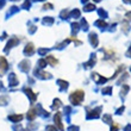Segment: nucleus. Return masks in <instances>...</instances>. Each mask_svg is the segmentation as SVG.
<instances>
[{"instance_id":"7","label":"nucleus","mask_w":131,"mask_h":131,"mask_svg":"<svg viewBox=\"0 0 131 131\" xmlns=\"http://www.w3.org/2000/svg\"><path fill=\"white\" fill-rule=\"evenodd\" d=\"M29 113H30V114H29V118H30V119H32V118L36 116V114H35V110H31Z\"/></svg>"},{"instance_id":"9","label":"nucleus","mask_w":131,"mask_h":131,"mask_svg":"<svg viewBox=\"0 0 131 131\" xmlns=\"http://www.w3.org/2000/svg\"><path fill=\"white\" fill-rule=\"evenodd\" d=\"M48 130H49V131H56V129L51 128V126H49V128H48Z\"/></svg>"},{"instance_id":"5","label":"nucleus","mask_w":131,"mask_h":131,"mask_svg":"<svg viewBox=\"0 0 131 131\" xmlns=\"http://www.w3.org/2000/svg\"><path fill=\"white\" fill-rule=\"evenodd\" d=\"M21 118H23V116H11L10 119L13 122H18V121H21Z\"/></svg>"},{"instance_id":"4","label":"nucleus","mask_w":131,"mask_h":131,"mask_svg":"<svg viewBox=\"0 0 131 131\" xmlns=\"http://www.w3.org/2000/svg\"><path fill=\"white\" fill-rule=\"evenodd\" d=\"M45 60H47V61H48L49 63H51L52 66L57 64V60H55V59H54V57H51V55H50V56H48V57H47V59H45Z\"/></svg>"},{"instance_id":"3","label":"nucleus","mask_w":131,"mask_h":131,"mask_svg":"<svg viewBox=\"0 0 131 131\" xmlns=\"http://www.w3.org/2000/svg\"><path fill=\"white\" fill-rule=\"evenodd\" d=\"M55 123L59 125V128L61 129V130H63V126H62V123H61V119H60V114L59 113L55 116Z\"/></svg>"},{"instance_id":"2","label":"nucleus","mask_w":131,"mask_h":131,"mask_svg":"<svg viewBox=\"0 0 131 131\" xmlns=\"http://www.w3.org/2000/svg\"><path fill=\"white\" fill-rule=\"evenodd\" d=\"M7 66H8V64H7V61L4 59V57H1V56H0V68H1V72L6 70Z\"/></svg>"},{"instance_id":"8","label":"nucleus","mask_w":131,"mask_h":131,"mask_svg":"<svg viewBox=\"0 0 131 131\" xmlns=\"http://www.w3.org/2000/svg\"><path fill=\"white\" fill-rule=\"evenodd\" d=\"M118 129H119V125H118V124H116V123H114V126H112V129H111V131H117Z\"/></svg>"},{"instance_id":"1","label":"nucleus","mask_w":131,"mask_h":131,"mask_svg":"<svg viewBox=\"0 0 131 131\" xmlns=\"http://www.w3.org/2000/svg\"><path fill=\"white\" fill-rule=\"evenodd\" d=\"M83 99V92L82 91H76V92H73L70 94V101L75 105H79Z\"/></svg>"},{"instance_id":"10","label":"nucleus","mask_w":131,"mask_h":131,"mask_svg":"<svg viewBox=\"0 0 131 131\" xmlns=\"http://www.w3.org/2000/svg\"><path fill=\"white\" fill-rule=\"evenodd\" d=\"M95 1H99V0H95Z\"/></svg>"},{"instance_id":"6","label":"nucleus","mask_w":131,"mask_h":131,"mask_svg":"<svg viewBox=\"0 0 131 131\" xmlns=\"http://www.w3.org/2000/svg\"><path fill=\"white\" fill-rule=\"evenodd\" d=\"M32 50H34V47H32V44H29V48L26 47V49H25V52H31Z\"/></svg>"}]
</instances>
